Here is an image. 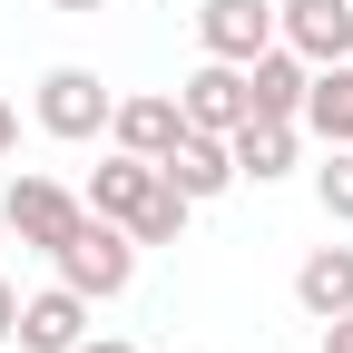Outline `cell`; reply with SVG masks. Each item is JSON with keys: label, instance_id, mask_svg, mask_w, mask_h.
Wrapping results in <instances>:
<instances>
[{"label": "cell", "instance_id": "6da1fadb", "mask_svg": "<svg viewBox=\"0 0 353 353\" xmlns=\"http://www.w3.org/2000/svg\"><path fill=\"white\" fill-rule=\"evenodd\" d=\"M50 265H59V285H79L88 304H108V294H128V285H138V236H128L118 216H79V226H69V245H59Z\"/></svg>", "mask_w": 353, "mask_h": 353}, {"label": "cell", "instance_id": "7a4b0ae2", "mask_svg": "<svg viewBox=\"0 0 353 353\" xmlns=\"http://www.w3.org/2000/svg\"><path fill=\"white\" fill-rule=\"evenodd\" d=\"M108 118H118V88L99 79V69H79V59H59V69H39V128L50 138H108Z\"/></svg>", "mask_w": 353, "mask_h": 353}, {"label": "cell", "instance_id": "3957f363", "mask_svg": "<svg viewBox=\"0 0 353 353\" xmlns=\"http://www.w3.org/2000/svg\"><path fill=\"white\" fill-rule=\"evenodd\" d=\"M0 216H10V245L59 255L88 206H79V187H59V176H10V187H0Z\"/></svg>", "mask_w": 353, "mask_h": 353}, {"label": "cell", "instance_id": "277c9868", "mask_svg": "<svg viewBox=\"0 0 353 353\" xmlns=\"http://www.w3.org/2000/svg\"><path fill=\"white\" fill-rule=\"evenodd\" d=\"M196 39H206V59H255V50H275V0H196Z\"/></svg>", "mask_w": 353, "mask_h": 353}, {"label": "cell", "instance_id": "5b68a950", "mask_svg": "<svg viewBox=\"0 0 353 353\" xmlns=\"http://www.w3.org/2000/svg\"><path fill=\"white\" fill-rule=\"evenodd\" d=\"M157 176H167L187 206H206V196H226V187H236V148L216 138V128H187V138L157 157Z\"/></svg>", "mask_w": 353, "mask_h": 353}, {"label": "cell", "instance_id": "8992f818", "mask_svg": "<svg viewBox=\"0 0 353 353\" xmlns=\"http://www.w3.org/2000/svg\"><path fill=\"white\" fill-rule=\"evenodd\" d=\"M275 39L304 59H353V0H275Z\"/></svg>", "mask_w": 353, "mask_h": 353}, {"label": "cell", "instance_id": "52a82bcc", "mask_svg": "<svg viewBox=\"0 0 353 353\" xmlns=\"http://www.w3.org/2000/svg\"><path fill=\"white\" fill-rule=\"evenodd\" d=\"M176 108H187V128H216V138H236V128L255 118V108H245V69H236V59L187 69V79H176Z\"/></svg>", "mask_w": 353, "mask_h": 353}, {"label": "cell", "instance_id": "ba28073f", "mask_svg": "<svg viewBox=\"0 0 353 353\" xmlns=\"http://www.w3.org/2000/svg\"><path fill=\"white\" fill-rule=\"evenodd\" d=\"M20 353H79L88 343V294L79 285H50V294H20Z\"/></svg>", "mask_w": 353, "mask_h": 353}, {"label": "cell", "instance_id": "9c48e42d", "mask_svg": "<svg viewBox=\"0 0 353 353\" xmlns=\"http://www.w3.org/2000/svg\"><path fill=\"white\" fill-rule=\"evenodd\" d=\"M108 138H118L128 157H167L176 138H187V108H176V88H138V99H118Z\"/></svg>", "mask_w": 353, "mask_h": 353}, {"label": "cell", "instance_id": "30bf717a", "mask_svg": "<svg viewBox=\"0 0 353 353\" xmlns=\"http://www.w3.org/2000/svg\"><path fill=\"white\" fill-rule=\"evenodd\" d=\"M304 79H314V59L275 39V50L245 59V108H255V118H304Z\"/></svg>", "mask_w": 353, "mask_h": 353}, {"label": "cell", "instance_id": "8fae6325", "mask_svg": "<svg viewBox=\"0 0 353 353\" xmlns=\"http://www.w3.org/2000/svg\"><path fill=\"white\" fill-rule=\"evenodd\" d=\"M226 148H236V176L275 187V176H294V157H304V118H245Z\"/></svg>", "mask_w": 353, "mask_h": 353}, {"label": "cell", "instance_id": "7c38bea8", "mask_svg": "<svg viewBox=\"0 0 353 353\" xmlns=\"http://www.w3.org/2000/svg\"><path fill=\"white\" fill-rule=\"evenodd\" d=\"M148 187H157V157H99V176H88V187H79V206L88 216H118V226H128V216H138L148 206Z\"/></svg>", "mask_w": 353, "mask_h": 353}, {"label": "cell", "instance_id": "4fadbf2b", "mask_svg": "<svg viewBox=\"0 0 353 353\" xmlns=\"http://www.w3.org/2000/svg\"><path fill=\"white\" fill-rule=\"evenodd\" d=\"M294 304L314 324H334V314H353V245H314L294 265Z\"/></svg>", "mask_w": 353, "mask_h": 353}, {"label": "cell", "instance_id": "5bb4252c", "mask_svg": "<svg viewBox=\"0 0 353 353\" xmlns=\"http://www.w3.org/2000/svg\"><path fill=\"white\" fill-rule=\"evenodd\" d=\"M304 138L353 148V59H324L314 79H304Z\"/></svg>", "mask_w": 353, "mask_h": 353}, {"label": "cell", "instance_id": "9a60e30c", "mask_svg": "<svg viewBox=\"0 0 353 353\" xmlns=\"http://www.w3.org/2000/svg\"><path fill=\"white\" fill-rule=\"evenodd\" d=\"M128 236H138V245H176V236H187V196L157 176V187H148V206L128 216Z\"/></svg>", "mask_w": 353, "mask_h": 353}, {"label": "cell", "instance_id": "2e32d148", "mask_svg": "<svg viewBox=\"0 0 353 353\" xmlns=\"http://www.w3.org/2000/svg\"><path fill=\"white\" fill-rule=\"evenodd\" d=\"M314 196H324V216H334V226H353V148H324Z\"/></svg>", "mask_w": 353, "mask_h": 353}, {"label": "cell", "instance_id": "e0dca14e", "mask_svg": "<svg viewBox=\"0 0 353 353\" xmlns=\"http://www.w3.org/2000/svg\"><path fill=\"white\" fill-rule=\"evenodd\" d=\"M20 334V294H10V275H0V343Z\"/></svg>", "mask_w": 353, "mask_h": 353}, {"label": "cell", "instance_id": "ac0fdd59", "mask_svg": "<svg viewBox=\"0 0 353 353\" xmlns=\"http://www.w3.org/2000/svg\"><path fill=\"white\" fill-rule=\"evenodd\" d=\"M0 157H20V108L0 99Z\"/></svg>", "mask_w": 353, "mask_h": 353}, {"label": "cell", "instance_id": "d6986e66", "mask_svg": "<svg viewBox=\"0 0 353 353\" xmlns=\"http://www.w3.org/2000/svg\"><path fill=\"white\" fill-rule=\"evenodd\" d=\"M324 353H353V314H334V324H324Z\"/></svg>", "mask_w": 353, "mask_h": 353}, {"label": "cell", "instance_id": "ffe728a7", "mask_svg": "<svg viewBox=\"0 0 353 353\" xmlns=\"http://www.w3.org/2000/svg\"><path fill=\"white\" fill-rule=\"evenodd\" d=\"M79 353H138V343H118V334H88V343H79Z\"/></svg>", "mask_w": 353, "mask_h": 353}, {"label": "cell", "instance_id": "44dd1931", "mask_svg": "<svg viewBox=\"0 0 353 353\" xmlns=\"http://www.w3.org/2000/svg\"><path fill=\"white\" fill-rule=\"evenodd\" d=\"M50 10H79V20H88V10H118V0H50Z\"/></svg>", "mask_w": 353, "mask_h": 353}, {"label": "cell", "instance_id": "7402d4cb", "mask_svg": "<svg viewBox=\"0 0 353 353\" xmlns=\"http://www.w3.org/2000/svg\"><path fill=\"white\" fill-rule=\"evenodd\" d=\"M0 245H10V216H0Z\"/></svg>", "mask_w": 353, "mask_h": 353}]
</instances>
